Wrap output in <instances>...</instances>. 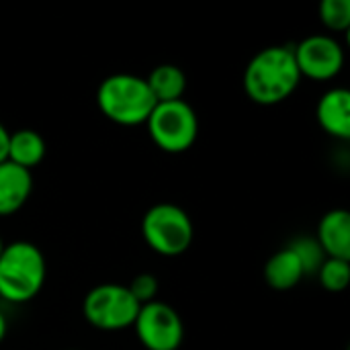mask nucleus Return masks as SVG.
I'll use <instances>...</instances> for the list:
<instances>
[{
  "label": "nucleus",
  "instance_id": "1",
  "mask_svg": "<svg viewBox=\"0 0 350 350\" xmlns=\"http://www.w3.org/2000/svg\"><path fill=\"white\" fill-rule=\"evenodd\" d=\"M301 74L289 45H271L260 49L248 62L242 80L246 96L262 107L287 100L297 90Z\"/></svg>",
  "mask_w": 350,
  "mask_h": 350
},
{
  "label": "nucleus",
  "instance_id": "2",
  "mask_svg": "<svg viewBox=\"0 0 350 350\" xmlns=\"http://www.w3.org/2000/svg\"><path fill=\"white\" fill-rule=\"evenodd\" d=\"M47 275L43 252L27 242L4 244L0 254V297L8 304H27L39 295Z\"/></svg>",
  "mask_w": 350,
  "mask_h": 350
},
{
  "label": "nucleus",
  "instance_id": "3",
  "mask_svg": "<svg viewBox=\"0 0 350 350\" xmlns=\"http://www.w3.org/2000/svg\"><path fill=\"white\" fill-rule=\"evenodd\" d=\"M96 105L109 121L123 127H133L146 125L156 100L146 84V78L135 74H113L98 84Z\"/></svg>",
  "mask_w": 350,
  "mask_h": 350
},
{
  "label": "nucleus",
  "instance_id": "4",
  "mask_svg": "<svg viewBox=\"0 0 350 350\" xmlns=\"http://www.w3.org/2000/svg\"><path fill=\"white\" fill-rule=\"evenodd\" d=\"M142 236L150 250L172 258L191 248L195 228L183 207L174 203H158L146 211L142 219Z\"/></svg>",
  "mask_w": 350,
  "mask_h": 350
},
{
  "label": "nucleus",
  "instance_id": "5",
  "mask_svg": "<svg viewBox=\"0 0 350 350\" xmlns=\"http://www.w3.org/2000/svg\"><path fill=\"white\" fill-rule=\"evenodd\" d=\"M152 142L166 154H183L199 135V119L187 100L158 103L146 121Z\"/></svg>",
  "mask_w": 350,
  "mask_h": 350
},
{
  "label": "nucleus",
  "instance_id": "6",
  "mask_svg": "<svg viewBox=\"0 0 350 350\" xmlns=\"http://www.w3.org/2000/svg\"><path fill=\"white\" fill-rule=\"evenodd\" d=\"M139 304L125 285L103 283L90 289L82 301V314L90 326L103 332H119L133 328L139 314Z\"/></svg>",
  "mask_w": 350,
  "mask_h": 350
},
{
  "label": "nucleus",
  "instance_id": "7",
  "mask_svg": "<svg viewBox=\"0 0 350 350\" xmlns=\"http://www.w3.org/2000/svg\"><path fill=\"white\" fill-rule=\"evenodd\" d=\"M133 330L146 350H178L185 338V324L178 312L158 299L139 308Z\"/></svg>",
  "mask_w": 350,
  "mask_h": 350
},
{
  "label": "nucleus",
  "instance_id": "8",
  "mask_svg": "<svg viewBox=\"0 0 350 350\" xmlns=\"http://www.w3.org/2000/svg\"><path fill=\"white\" fill-rule=\"evenodd\" d=\"M301 78L332 80L345 66V49L332 35H312L291 47Z\"/></svg>",
  "mask_w": 350,
  "mask_h": 350
},
{
  "label": "nucleus",
  "instance_id": "9",
  "mask_svg": "<svg viewBox=\"0 0 350 350\" xmlns=\"http://www.w3.org/2000/svg\"><path fill=\"white\" fill-rule=\"evenodd\" d=\"M316 117L320 127L336 137L349 139L350 137V92L347 88H330L322 94Z\"/></svg>",
  "mask_w": 350,
  "mask_h": 350
},
{
  "label": "nucleus",
  "instance_id": "10",
  "mask_svg": "<svg viewBox=\"0 0 350 350\" xmlns=\"http://www.w3.org/2000/svg\"><path fill=\"white\" fill-rule=\"evenodd\" d=\"M33 191V176L29 170L12 164H0V217H8L23 209Z\"/></svg>",
  "mask_w": 350,
  "mask_h": 350
},
{
  "label": "nucleus",
  "instance_id": "11",
  "mask_svg": "<svg viewBox=\"0 0 350 350\" xmlns=\"http://www.w3.org/2000/svg\"><path fill=\"white\" fill-rule=\"evenodd\" d=\"M318 244L326 258L350 260V213L347 209L328 211L318 226Z\"/></svg>",
  "mask_w": 350,
  "mask_h": 350
},
{
  "label": "nucleus",
  "instance_id": "12",
  "mask_svg": "<svg viewBox=\"0 0 350 350\" xmlns=\"http://www.w3.org/2000/svg\"><path fill=\"white\" fill-rule=\"evenodd\" d=\"M304 277H306V271H304L297 254L289 246L275 252L265 265V281L269 287H273L277 291L293 289L295 285L301 283Z\"/></svg>",
  "mask_w": 350,
  "mask_h": 350
},
{
  "label": "nucleus",
  "instance_id": "13",
  "mask_svg": "<svg viewBox=\"0 0 350 350\" xmlns=\"http://www.w3.org/2000/svg\"><path fill=\"white\" fill-rule=\"evenodd\" d=\"M146 84L158 103H174V100H185L187 92V74L174 66V64H160L156 66L150 76L146 78Z\"/></svg>",
  "mask_w": 350,
  "mask_h": 350
},
{
  "label": "nucleus",
  "instance_id": "14",
  "mask_svg": "<svg viewBox=\"0 0 350 350\" xmlns=\"http://www.w3.org/2000/svg\"><path fill=\"white\" fill-rule=\"evenodd\" d=\"M45 139L33 131V129H18L12 131L8 137V154L6 160L25 168V170H33L37 168L43 158H45Z\"/></svg>",
  "mask_w": 350,
  "mask_h": 350
},
{
  "label": "nucleus",
  "instance_id": "15",
  "mask_svg": "<svg viewBox=\"0 0 350 350\" xmlns=\"http://www.w3.org/2000/svg\"><path fill=\"white\" fill-rule=\"evenodd\" d=\"M320 285L330 293H340L350 283V260L340 258H326L324 265L318 269Z\"/></svg>",
  "mask_w": 350,
  "mask_h": 350
},
{
  "label": "nucleus",
  "instance_id": "16",
  "mask_svg": "<svg viewBox=\"0 0 350 350\" xmlns=\"http://www.w3.org/2000/svg\"><path fill=\"white\" fill-rule=\"evenodd\" d=\"M320 21L332 33H342L350 27V0H324L320 4Z\"/></svg>",
  "mask_w": 350,
  "mask_h": 350
},
{
  "label": "nucleus",
  "instance_id": "17",
  "mask_svg": "<svg viewBox=\"0 0 350 350\" xmlns=\"http://www.w3.org/2000/svg\"><path fill=\"white\" fill-rule=\"evenodd\" d=\"M289 248L297 254V258H299V262H301L306 275L318 273V269H320V267L324 265V260H326V254H324V250L320 248V244H318L316 238H308V236L297 238V240H293V242L289 244Z\"/></svg>",
  "mask_w": 350,
  "mask_h": 350
},
{
  "label": "nucleus",
  "instance_id": "18",
  "mask_svg": "<svg viewBox=\"0 0 350 350\" xmlns=\"http://www.w3.org/2000/svg\"><path fill=\"white\" fill-rule=\"evenodd\" d=\"M129 289V293L133 295V299L139 304V306H146V304H152L156 301V295H158V279L152 275V273H139L131 279L129 285H125Z\"/></svg>",
  "mask_w": 350,
  "mask_h": 350
},
{
  "label": "nucleus",
  "instance_id": "19",
  "mask_svg": "<svg viewBox=\"0 0 350 350\" xmlns=\"http://www.w3.org/2000/svg\"><path fill=\"white\" fill-rule=\"evenodd\" d=\"M8 137H10V131L0 123V164L6 162V154H8Z\"/></svg>",
  "mask_w": 350,
  "mask_h": 350
},
{
  "label": "nucleus",
  "instance_id": "20",
  "mask_svg": "<svg viewBox=\"0 0 350 350\" xmlns=\"http://www.w3.org/2000/svg\"><path fill=\"white\" fill-rule=\"evenodd\" d=\"M6 318H4V314L0 312V342L4 340V336H6Z\"/></svg>",
  "mask_w": 350,
  "mask_h": 350
},
{
  "label": "nucleus",
  "instance_id": "21",
  "mask_svg": "<svg viewBox=\"0 0 350 350\" xmlns=\"http://www.w3.org/2000/svg\"><path fill=\"white\" fill-rule=\"evenodd\" d=\"M2 248H4V242H2V238H0V254H2Z\"/></svg>",
  "mask_w": 350,
  "mask_h": 350
}]
</instances>
